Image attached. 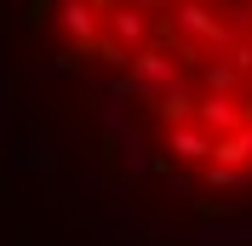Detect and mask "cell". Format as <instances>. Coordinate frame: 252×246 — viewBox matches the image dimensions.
<instances>
[{
  "label": "cell",
  "instance_id": "6da1fadb",
  "mask_svg": "<svg viewBox=\"0 0 252 246\" xmlns=\"http://www.w3.org/2000/svg\"><path fill=\"white\" fill-rule=\"evenodd\" d=\"M52 29L143 121V166L184 189H252V0H52Z\"/></svg>",
  "mask_w": 252,
  "mask_h": 246
}]
</instances>
